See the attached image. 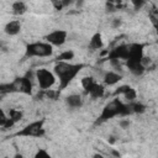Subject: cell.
I'll return each mask as SVG.
<instances>
[{"label": "cell", "instance_id": "6da1fadb", "mask_svg": "<svg viewBox=\"0 0 158 158\" xmlns=\"http://www.w3.org/2000/svg\"><path fill=\"white\" fill-rule=\"evenodd\" d=\"M83 67V64H73L69 62L57 60L54 65V74L59 78V90L65 89L70 84V81L79 74Z\"/></svg>", "mask_w": 158, "mask_h": 158}, {"label": "cell", "instance_id": "7a4b0ae2", "mask_svg": "<svg viewBox=\"0 0 158 158\" xmlns=\"http://www.w3.org/2000/svg\"><path fill=\"white\" fill-rule=\"evenodd\" d=\"M130 112H131V110H130L128 105H125V104H122L121 101H118V99H115V100H112L111 102H109V104L104 107L101 115L99 116V118L96 120L95 123H96V125H100V123H102V122L107 121L109 118H112V117H115V116H117V115L126 116V115H128Z\"/></svg>", "mask_w": 158, "mask_h": 158}, {"label": "cell", "instance_id": "3957f363", "mask_svg": "<svg viewBox=\"0 0 158 158\" xmlns=\"http://www.w3.org/2000/svg\"><path fill=\"white\" fill-rule=\"evenodd\" d=\"M53 53V46L48 42H35L26 46V57H49Z\"/></svg>", "mask_w": 158, "mask_h": 158}, {"label": "cell", "instance_id": "277c9868", "mask_svg": "<svg viewBox=\"0 0 158 158\" xmlns=\"http://www.w3.org/2000/svg\"><path fill=\"white\" fill-rule=\"evenodd\" d=\"M35 78L37 79V83L41 88V90H47L51 89V86L54 85L56 83V77L52 72H49L46 68H40L35 72Z\"/></svg>", "mask_w": 158, "mask_h": 158}, {"label": "cell", "instance_id": "5b68a950", "mask_svg": "<svg viewBox=\"0 0 158 158\" xmlns=\"http://www.w3.org/2000/svg\"><path fill=\"white\" fill-rule=\"evenodd\" d=\"M44 128H43V120L41 121H35L27 125L23 130L19 131V136H32V137H42L44 135Z\"/></svg>", "mask_w": 158, "mask_h": 158}, {"label": "cell", "instance_id": "8992f818", "mask_svg": "<svg viewBox=\"0 0 158 158\" xmlns=\"http://www.w3.org/2000/svg\"><path fill=\"white\" fill-rule=\"evenodd\" d=\"M67 37H68V33L67 31L64 30H56V31H52L51 33H48L46 36V41L48 43H51L52 46H63L67 41Z\"/></svg>", "mask_w": 158, "mask_h": 158}, {"label": "cell", "instance_id": "52a82bcc", "mask_svg": "<svg viewBox=\"0 0 158 158\" xmlns=\"http://www.w3.org/2000/svg\"><path fill=\"white\" fill-rule=\"evenodd\" d=\"M143 44L141 43H133L128 46V57L126 60L128 62H141L143 57Z\"/></svg>", "mask_w": 158, "mask_h": 158}, {"label": "cell", "instance_id": "ba28073f", "mask_svg": "<svg viewBox=\"0 0 158 158\" xmlns=\"http://www.w3.org/2000/svg\"><path fill=\"white\" fill-rule=\"evenodd\" d=\"M128 57V46H118L114 49H111L107 53V59H127Z\"/></svg>", "mask_w": 158, "mask_h": 158}, {"label": "cell", "instance_id": "9c48e42d", "mask_svg": "<svg viewBox=\"0 0 158 158\" xmlns=\"http://www.w3.org/2000/svg\"><path fill=\"white\" fill-rule=\"evenodd\" d=\"M16 85H17V89L25 94H31L32 91V81H31V77H30V73L26 74V77L23 78H19L16 79Z\"/></svg>", "mask_w": 158, "mask_h": 158}, {"label": "cell", "instance_id": "30bf717a", "mask_svg": "<svg viewBox=\"0 0 158 158\" xmlns=\"http://www.w3.org/2000/svg\"><path fill=\"white\" fill-rule=\"evenodd\" d=\"M104 83H105V85H109V86H111V85H115V84H117L121 79H122V74L121 73H117V72H115V70H109V72H106L105 74H104Z\"/></svg>", "mask_w": 158, "mask_h": 158}, {"label": "cell", "instance_id": "8fae6325", "mask_svg": "<svg viewBox=\"0 0 158 158\" xmlns=\"http://www.w3.org/2000/svg\"><path fill=\"white\" fill-rule=\"evenodd\" d=\"M115 94H116V95H117V94H123V98H125L127 101H135V99L137 98L136 90H135L133 88L128 86V85H122V86H120V88L115 91Z\"/></svg>", "mask_w": 158, "mask_h": 158}, {"label": "cell", "instance_id": "7c38bea8", "mask_svg": "<svg viewBox=\"0 0 158 158\" xmlns=\"http://www.w3.org/2000/svg\"><path fill=\"white\" fill-rule=\"evenodd\" d=\"M20 31H21V23L19 20H12L7 22L4 27V32L9 36H16Z\"/></svg>", "mask_w": 158, "mask_h": 158}, {"label": "cell", "instance_id": "4fadbf2b", "mask_svg": "<svg viewBox=\"0 0 158 158\" xmlns=\"http://www.w3.org/2000/svg\"><path fill=\"white\" fill-rule=\"evenodd\" d=\"M65 104L70 109H79L83 105V99L79 94H70L65 98Z\"/></svg>", "mask_w": 158, "mask_h": 158}, {"label": "cell", "instance_id": "5bb4252c", "mask_svg": "<svg viewBox=\"0 0 158 158\" xmlns=\"http://www.w3.org/2000/svg\"><path fill=\"white\" fill-rule=\"evenodd\" d=\"M88 94H89L93 99H100V98H102V96H104V94H105L104 85L95 83V84L90 88V90L88 91Z\"/></svg>", "mask_w": 158, "mask_h": 158}, {"label": "cell", "instance_id": "9a60e30c", "mask_svg": "<svg viewBox=\"0 0 158 158\" xmlns=\"http://www.w3.org/2000/svg\"><path fill=\"white\" fill-rule=\"evenodd\" d=\"M102 46H104V43H102L101 35H100V33H95V35H93V37H91L90 41H89V48L96 51V49H101Z\"/></svg>", "mask_w": 158, "mask_h": 158}, {"label": "cell", "instance_id": "2e32d148", "mask_svg": "<svg viewBox=\"0 0 158 158\" xmlns=\"http://www.w3.org/2000/svg\"><path fill=\"white\" fill-rule=\"evenodd\" d=\"M26 11H27V6H26V4L23 1L19 0V1H15L12 4V12L15 15H23Z\"/></svg>", "mask_w": 158, "mask_h": 158}, {"label": "cell", "instance_id": "e0dca14e", "mask_svg": "<svg viewBox=\"0 0 158 158\" xmlns=\"http://www.w3.org/2000/svg\"><path fill=\"white\" fill-rule=\"evenodd\" d=\"M132 104L128 105L131 112H135V114H142L146 111V106L142 104V102H137V101H131Z\"/></svg>", "mask_w": 158, "mask_h": 158}, {"label": "cell", "instance_id": "ac0fdd59", "mask_svg": "<svg viewBox=\"0 0 158 158\" xmlns=\"http://www.w3.org/2000/svg\"><path fill=\"white\" fill-rule=\"evenodd\" d=\"M73 58H74V52L70 51V49H68V51L62 52V53L57 57V60H60V62H69V60H72Z\"/></svg>", "mask_w": 158, "mask_h": 158}, {"label": "cell", "instance_id": "d6986e66", "mask_svg": "<svg viewBox=\"0 0 158 158\" xmlns=\"http://www.w3.org/2000/svg\"><path fill=\"white\" fill-rule=\"evenodd\" d=\"M95 83H96V81L94 80L93 77H84V78L81 79V85H83V88H84V90H85L86 93L90 90V88H91Z\"/></svg>", "mask_w": 158, "mask_h": 158}, {"label": "cell", "instance_id": "ffe728a7", "mask_svg": "<svg viewBox=\"0 0 158 158\" xmlns=\"http://www.w3.org/2000/svg\"><path fill=\"white\" fill-rule=\"evenodd\" d=\"M22 111H20V110H10V112H9V117L16 123V122H19L21 118H22Z\"/></svg>", "mask_w": 158, "mask_h": 158}, {"label": "cell", "instance_id": "44dd1931", "mask_svg": "<svg viewBox=\"0 0 158 158\" xmlns=\"http://www.w3.org/2000/svg\"><path fill=\"white\" fill-rule=\"evenodd\" d=\"M44 91V94H46V96L47 98H49V99H53V100H56L57 98H58V95H59V89L58 90H51V89H47V90H43Z\"/></svg>", "mask_w": 158, "mask_h": 158}, {"label": "cell", "instance_id": "7402d4cb", "mask_svg": "<svg viewBox=\"0 0 158 158\" xmlns=\"http://www.w3.org/2000/svg\"><path fill=\"white\" fill-rule=\"evenodd\" d=\"M131 2H132V5H133V9L138 11V10H141V9L146 5L147 0H131Z\"/></svg>", "mask_w": 158, "mask_h": 158}, {"label": "cell", "instance_id": "603a6c76", "mask_svg": "<svg viewBox=\"0 0 158 158\" xmlns=\"http://www.w3.org/2000/svg\"><path fill=\"white\" fill-rule=\"evenodd\" d=\"M49 157H51V154L43 148H40L35 154V158H49Z\"/></svg>", "mask_w": 158, "mask_h": 158}, {"label": "cell", "instance_id": "cb8c5ba5", "mask_svg": "<svg viewBox=\"0 0 158 158\" xmlns=\"http://www.w3.org/2000/svg\"><path fill=\"white\" fill-rule=\"evenodd\" d=\"M121 25H122V19L121 17H114L111 20V27L112 28H118V27H121Z\"/></svg>", "mask_w": 158, "mask_h": 158}, {"label": "cell", "instance_id": "d4e9b609", "mask_svg": "<svg viewBox=\"0 0 158 158\" xmlns=\"http://www.w3.org/2000/svg\"><path fill=\"white\" fill-rule=\"evenodd\" d=\"M6 120H7V116L4 114V111L0 109V126L2 127L4 126V123L6 122Z\"/></svg>", "mask_w": 158, "mask_h": 158}, {"label": "cell", "instance_id": "484cf974", "mask_svg": "<svg viewBox=\"0 0 158 158\" xmlns=\"http://www.w3.org/2000/svg\"><path fill=\"white\" fill-rule=\"evenodd\" d=\"M118 125H120L121 128L126 130V128H128V126H130V121H128V120H120Z\"/></svg>", "mask_w": 158, "mask_h": 158}, {"label": "cell", "instance_id": "4316f807", "mask_svg": "<svg viewBox=\"0 0 158 158\" xmlns=\"http://www.w3.org/2000/svg\"><path fill=\"white\" fill-rule=\"evenodd\" d=\"M73 2H75V0H60L62 7H68L69 5H72Z\"/></svg>", "mask_w": 158, "mask_h": 158}, {"label": "cell", "instance_id": "83f0119b", "mask_svg": "<svg viewBox=\"0 0 158 158\" xmlns=\"http://www.w3.org/2000/svg\"><path fill=\"white\" fill-rule=\"evenodd\" d=\"M111 154L115 156V157H120V156H121L120 152H117V151H115V149H111Z\"/></svg>", "mask_w": 158, "mask_h": 158}, {"label": "cell", "instance_id": "f1b7e54d", "mask_svg": "<svg viewBox=\"0 0 158 158\" xmlns=\"http://www.w3.org/2000/svg\"><path fill=\"white\" fill-rule=\"evenodd\" d=\"M93 157H95V158H96V157H99V158H101V157H102V154H100V153H95V154H94Z\"/></svg>", "mask_w": 158, "mask_h": 158}, {"label": "cell", "instance_id": "f546056e", "mask_svg": "<svg viewBox=\"0 0 158 158\" xmlns=\"http://www.w3.org/2000/svg\"><path fill=\"white\" fill-rule=\"evenodd\" d=\"M107 2H112V4H114V2H115V0H107Z\"/></svg>", "mask_w": 158, "mask_h": 158}]
</instances>
